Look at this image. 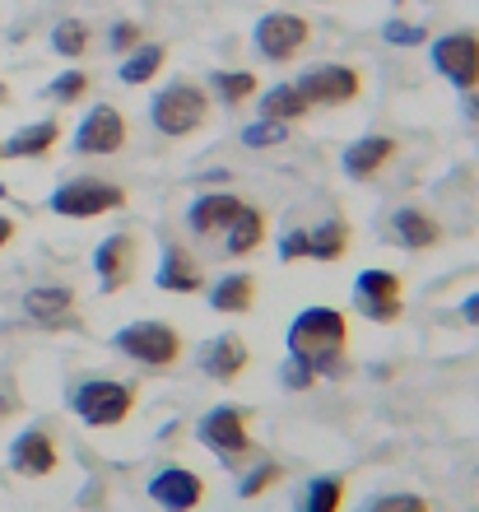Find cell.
<instances>
[{"mask_svg": "<svg viewBox=\"0 0 479 512\" xmlns=\"http://www.w3.org/2000/svg\"><path fill=\"white\" fill-rule=\"evenodd\" d=\"M289 364H303L312 378H340L349 350V322L335 308H303L289 322Z\"/></svg>", "mask_w": 479, "mask_h": 512, "instance_id": "1", "label": "cell"}, {"mask_svg": "<svg viewBox=\"0 0 479 512\" xmlns=\"http://www.w3.org/2000/svg\"><path fill=\"white\" fill-rule=\"evenodd\" d=\"M149 122H154V131L173 135V140L196 135L200 126L210 122V94L191 80L163 84L159 94H154V103H149Z\"/></svg>", "mask_w": 479, "mask_h": 512, "instance_id": "2", "label": "cell"}, {"mask_svg": "<svg viewBox=\"0 0 479 512\" xmlns=\"http://www.w3.org/2000/svg\"><path fill=\"white\" fill-rule=\"evenodd\" d=\"M70 410H75L89 429H117L135 410V387L131 382H117V378H89L75 387Z\"/></svg>", "mask_w": 479, "mask_h": 512, "instance_id": "3", "label": "cell"}, {"mask_svg": "<svg viewBox=\"0 0 479 512\" xmlns=\"http://www.w3.org/2000/svg\"><path fill=\"white\" fill-rule=\"evenodd\" d=\"M196 438H200V447H210L214 457H224L228 466H242L256 452L252 419H247L242 405H214L210 415H200Z\"/></svg>", "mask_w": 479, "mask_h": 512, "instance_id": "4", "label": "cell"}, {"mask_svg": "<svg viewBox=\"0 0 479 512\" xmlns=\"http://www.w3.org/2000/svg\"><path fill=\"white\" fill-rule=\"evenodd\" d=\"M112 345H117L126 359H135V364L145 368H173L177 359H182V331H173L168 322H131L121 326L117 336H112Z\"/></svg>", "mask_w": 479, "mask_h": 512, "instance_id": "5", "label": "cell"}, {"mask_svg": "<svg viewBox=\"0 0 479 512\" xmlns=\"http://www.w3.org/2000/svg\"><path fill=\"white\" fill-rule=\"evenodd\" d=\"M47 205L66 219H98V215L121 210V205H126V191L103 182V177H75V182H61Z\"/></svg>", "mask_w": 479, "mask_h": 512, "instance_id": "6", "label": "cell"}, {"mask_svg": "<svg viewBox=\"0 0 479 512\" xmlns=\"http://www.w3.org/2000/svg\"><path fill=\"white\" fill-rule=\"evenodd\" d=\"M433 70H438L452 89L475 94V89H479V33H475V28L442 33V38L433 42Z\"/></svg>", "mask_w": 479, "mask_h": 512, "instance_id": "7", "label": "cell"}, {"mask_svg": "<svg viewBox=\"0 0 479 512\" xmlns=\"http://www.w3.org/2000/svg\"><path fill=\"white\" fill-rule=\"evenodd\" d=\"M307 38H312V24H307L303 14H289V10L261 14L252 28L256 52L266 56V61H293L307 47Z\"/></svg>", "mask_w": 479, "mask_h": 512, "instance_id": "8", "label": "cell"}, {"mask_svg": "<svg viewBox=\"0 0 479 512\" xmlns=\"http://www.w3.org/2000/svg\"><path fill=\"white\" fill-rule=\"evenodd\" d=\"M298 94L307 98V108H345L363 94V75L354 66H312L303 70Z\"/></svg>", "mask_w": 479, "mask_h": 512, "instance_id": "9", "label": "cell"}, {"mask_svg": "<svg viewBox=\"0 0 479 512\" xmlns=\"http://www.w3.org/2000/svg\"><path fill=\"white\" fill-rule=\"evenodd\" d=\"M354 303L363 308V317H373V322H396L400 312H405V284H400L396 270H363L359 280H354Z\"/></svg>", "mask_w": 479, "mask_h": 512, "instance_id": "10", "label": "cell"}, {"mask_svg": "<svg viewBox=\"0 0 479 512\" xmlns=\"http://www.w3.org/2000/svg\"><path fill=\"white\" fill-rule=\"evenodd\" d=\"M126 145V117H121L112 103H98V108L84 112V122L75 126V154H89V159H107Z\"/></svg>", "mask_w": 479, "mask_h": 512, "instance_id": "11", "label": "cell"}, {"mask_svg": "<svg viewBox=\"0 0 479 512\" xmlns=\"http://www.w3.org/2000/svg\"><path fill=\"white\" fill-rule=\"evenodd\" d=\"M149 499L159 503L163 512H196L205 503V480L187 466H163L154 480H149Z\"/></svg>", "mask_w": 479, "mask_h": 512, "instance_id": "12", "label": "cell"}, {"mask_svg": "<svg viewBox=\"0 0 479 512\" xmlns=\"http://www.w3.org/2000/svg\"><path fill=\"white\" fill-rule=\"evenodd\" d=\"M94 270H98L103 294H121L135 275V238L131 233H112V238H103V243L94 247Z\"/></svg>", "mask_w": 479, "mask_h": 512, "instance_id": "13", "label": "cell"}, {"mask_svg": "<svg viewBox=\"0 0 479 512\" xmlns=\"http://www.w3.org/2000/svg\"><path fill=\"white\" fill-rule=\"evenodd\" d=\"M10 466L19 475H33V480L52 475L56 466H61V452H56L52 433L47 429H24L19 438H14V447H10Z\"/></svg>", "mask_w": 479, "mask_h": 512, "instance_id": "14", "label": "cell"}, {"mask_svg": "<svg viewBox=\"0 0 479 512\" xmlns=\"http://www.w3.org/2000/svg\"><path fill=\"white\" fill-rule=\"evenodd\" d=\"M247 364H252V350H247V340L242 336H214L210 345H205V354H200V368L210 373L214 382H238L242 373H247Z\"/></svg>", "mask_w": 479, "mask_h": 512, "instance_id": "15", "label": "cell"}, {"mask_svg": "<svg viewBox=\"0 0 479 512\" xmlns=\"http://www.w3.org/2000/svg\"><path fill=\"white\" fill-rule=\"evenodd\" d=\"M396 154H400L396 135H363V140H354V145L345 149V173L354 177V182H368V177L382 173Z\"/></svg>", "mask_w": 479, "mask_h": 512, "instance_id": "16", "label": "cell"}, {"mask_svg": "<svg viewBox=\"0 0 479 512\" xmlns=\"http://www.w3.org/2000/svg\"><path fill=\"white\" fill-rule=\"evenodd\" d=\"M154 284H159L163 294H200V289H205V270H200V261L187 247L173 243L163 252V266H159V275H154Z\"/></svg>", "mask_w": 479, "mask_h": 512, "instance_id": "17", "label": "cell"}, {"mask_svg": "<svg viewBox=\"0 0 479 512\" xmlns=\"http://www.w3.org/2000/svg\"><path fill=\"white\" fill-rule=\"evenodd\" d=\"M242 196H233V191H210V196H200L196 205H191V215H187V224H191V233H200V238H214V233H224L233 219H238V210H242Z\"/></svg>", "mask_w": 479, "mask_h": 512, "instance_id": "18", "label": "cell"}, {"mask_svg": "<svg viewBox=\"0 0 479 512\" xmlns=\"http://www.w3.org/2000/svg\"><path fill=\"white\" fill-rule=\"evenodd\" d=\"M24 312L38 326H66L75 312V289L70 284H38L24 294Z\"/></svg>", "mask_w": 479, "mask_h": 512, "instance_id": "19", "label": "cell"}, {"mask_svg": "<svg viewBox=\"0 0 479 512\" xmlns=\"http://www.w3.org/2000/svg\"><path fill=\"white\" fill-rule=\"evenodd\" d=\"M391 229H396V238L410 252H428V247H438L442 243V224L428 210H419V205H405L396 219H391Z\"/></svg>", "mask_w": 479, "mask_h": 512, "instance_id": "20", "label": "cell"}, {"mask_svg": "<svg viewBox=\"0 0 479 512\" xmlns=\"http://www.w3.org/2000/svg\"><path fill=\"white\" fill-rule=\"evenodd\" d=\"M56 140H61V122L47 117V122H33V126H24V131H14L0 149H5L10 159H47L56 149Z\"/></svg>", "mask_w": 479, "mask_h": 512, "instance_id": "21", "label": "cell"}, {"mask_svg": "<svg viewBox=\"0 0 479 512\" xmlns=\"http://www.w3.org/2000/svg\"><path fill=\"white\" fill-rule=\"evenodd\" d=\"M261 243H266V215H261L256 205H242L238 219L224 229V252L228 256H252Z\"/></svg>", "mask_w": 479, "mask_h": 512, "instance_id": "22", "label": "cell"}, {"mask_svg": "<svg viewBox=\"0 0 479 512\" xmlns=\"http://www.w3.org/2000/svg\"><path fill=\"white\" fill-rule=\"evenodd\" d=\"M252 303H256V280L252 275L233 270V275H224V280H214V289H210V308L214 312L238 317V312H252Z\"/></svg>", "mask_w": 479, "mask_h": 512, "instance_id": "23", "label": "cell"}, {"mask_svg": "<svg viewBox=\"0 0 479 512\" xmlns=\"http://www.w3.org/2000/svg\"><path fill=\"white\" fill-rule=\"evenodd\" d=\"M307 98L298 94V84H275V89H266L261 94V117L266 122H284V126H298L307 117Z\"/></svg>", "mask_w": 479, "mask_h": 512, "instance_id": "24", "label": "cell"}, {"mask_svg": "<svg viewBox=\"0 0 479 512\" xmlns=\"http://www.w3.org/2000/svg\"><path fill=\"white\" fill-rule=\"evenodd\" d=\"M349 252V224L345 219H326L317 229H307V256L312 261H340Z\"/></svg>", "mask_w": 479, "mask_h": 512, "instance_id": "25", "label": "cell"}, {"mask_svg": "<svg viewBox=\"0 0 479 512\" xmlns=\"http://www.w3.org/2000/svg\"><path fill=\"white\" fill-rule=\"evenodd\" d=\"M168 61V47L163 42H140L135 52H126L121 61V84H149Z\"/></svg>", "mask_w": 479, "mask_h": 512, "instance_id": "26", "label": "cell"}, {"mask_svg": "<svg viewBox=\"0 0 479 512\" xmlns=\"http://www.w3.org/2000/svg\"><path fill=\"white\" fill-rule=\"evenodd\" d=\"M298 512H345V480L340 475H317L307 480Z\"/></svg>", "mask_w": 479, "mask_h": 512, "instance_id": "27", "label": "cell"}, {"mask_svg": "<svg viewBox=\"0 0 479 512\" xmlns=\"http://www.w3.org/2000/svg\"><path fill=\"white\" fill-rule=\"evenodd\" d=\"M214 94L224 98L228 108H242L252 94H261V80L252 70H214Z\"/></svg>", "mask_w": 479, "mask_h": 512, "instance_id": "28", "label": "cell"}, {"mask_svg": "<svg viewBox=\"0 0 479 512\" xmlns=\"http://www.w3.org/2000/svg\"><path fill=\"white\" fill-rule=\"evenodd\" d=\"M52 47L56 56H84L89 52V24L84 19H61L52 28Z\"/></svg>", "mask_w": 479, "mask_h": 512, "instance_id": "29", "label": "cell"}, {"mask_svg": "<svg viewBox=\"0 0 479 512\" xmlns=\"http://www.w3.org/2000/svg\"><path fill=\"white\" fill-rule=\"evenodd\" d=\"M289 140V126L284 122H252V126H242V145L247 149H275V145H284Z\"/></svg>", "mask_w": 479, "mask_h": 512, "instance_id": "30", "label": "cell"}, {"mask_svg": "<svg viewBox=\"0 0 479 512\" xmlns=\"http://www.w3.org/2000/svg\"><path fill=\"white\" fill-rule=\"evenodd\" d=\"M280 475H284V466H275V461H261L252 475H242L238 494H242V499H261L270 485H280Z\"/></svg>", "mask_w": 479, "mask_h": 512, "instance_id": "31", "label": "cell"}, {"mask_svg": "<svg viewBox=\"0 0 479 512\" xmlns=\"http://www.w3.org/2000/svg\"><path fill=\"white\" fill-rule=\"evenodd\" d=\"M47 94H52L56 103H80V98L89 94V75H84V70H66V75H56V80L47 84Z\"/></svg>", "mask_w": 479, "mask_h": 512, "instance_id": "32", "label": "cell"}, {"mask_svg": "<svg viewBox=\"0 0 479 512\" xmlns=\"http://www.w3.org/2000/svg\"><path fill=\"white\" fill-rule=\"evenodd\" d=\"M363 512H433L424 494H377Z\"/></svg>", "mask_w": 479, "mask_h": 512, "instance_id": "33", "label": "cell"}, {"mask_svg": "<svg viewBox=\"0 0 479 512\" xmlns=\"http://www.w3.org/2000/svg\"><path fill=\"white\" fill-rule=\"evenodd\" d=\"M107 42H112V52H117V56L135 52V47H140V24H131V19H121V24H112Z\"/></svg>", "mask_w": 479, "mask_h": 512, "instance_id": "34", "label": "cell"}, {"mask_svg": "<svg viewBox=\"0 0 479 512\" xmlns=\"http://www.w3.org/2000/svg\"><path fill=\"white\" fill-rule=\"evenodd\" d=\"M382 38L391 42V47H414V42H424V28L419 24H386Z\"/></svg>", "mask_w": 479, "mask_h": 512, "instance_id": "35", "label": "cell"}, {"mask_svg": "<svg viewBox=\"0 0 479 512\" xmlns=\"http://www.w3.org/2000/svg\"><path fill=\"white\" fill-rule=\"evenodd\" d=\"M307 256V229H289L280 238V261H303Z\"/></svg>", "mask_w": 479, "mask_h": 512, "instance_id": "36", "label": "cell"}, {"mask_svg": "<svg viewBox=\"0 0 479 512\" xmlns=\"http://www.w3.org/2000/svg\"><path fill=\"white\" fill-rule=\"evenodd\" d=\"M461 317H466L470 326H479V294H470L466 303H461Z\"/></svg>", "mask_w": 479, "mask_h": 512, "instance_id": "37", "label": "cell"}, {"mask_svg": "<svg viewBox=\"0 0 479 512\" xmlns=\"http://www.w3.org/2000/svg\"><path fill=\"white\" fill-rule=\"evenodd\" d=\"M10 238H14V219H5V215H0V247L10 243Z\"/></svg>", "mask_w": 479, "mask_h": 512, "instance_id": "38", "label": "cell"}, {"mask_svg": "<svg viewBox=\"0 0 479 512\" xmlns=\"http://www.w3.org/2000/svg\"><path fill=\"white\" fill-rule=\"evenodd\" d=\"M14 410H19V401H14V396H0V419L14 415Z\"/></svg>", "mask_w": 479, "mask_h": 512, "instance_id": "39", "label": "cell"}, {"mask_svg": "<svg viewBox=\"0 0 479 512\" xmlns=\"http://www.w3.org/2000/svg\"><path fill=\"white\" fill-rule=\"evenodd\" d=\"M5 98H10V89H5V80H0V103H5Z\"/></svg>", "mask_w": 479, "mask_h": 512, "instance_id": "40", "label": "cell"}, {"mask_svg": "<svg viewBox=\"0 0 479 512\" xmlns=\"http://www.w3.org/2000/svg\"><path fill=\"white\" fill-rule=\"evenodd\" d=\"M0 159H5V149H0Z\"/></svg>", "mask_w": 479, "mask_h": 512, "instance_id": "41", "label": "cell"}, {"mask_svg": "<svg viewBox=\"0 0 479 512\" xmlns=\"http://www.w3.org/2000/svg\"><path fill=\"white\" fill-rule=\"evenodd\" d=\"M0 196H5V187H0Z\"/></svg>", "mask_w": 479, "mask_h": 512, "instance_id": "42", "label": "cell"}]
</instances>
